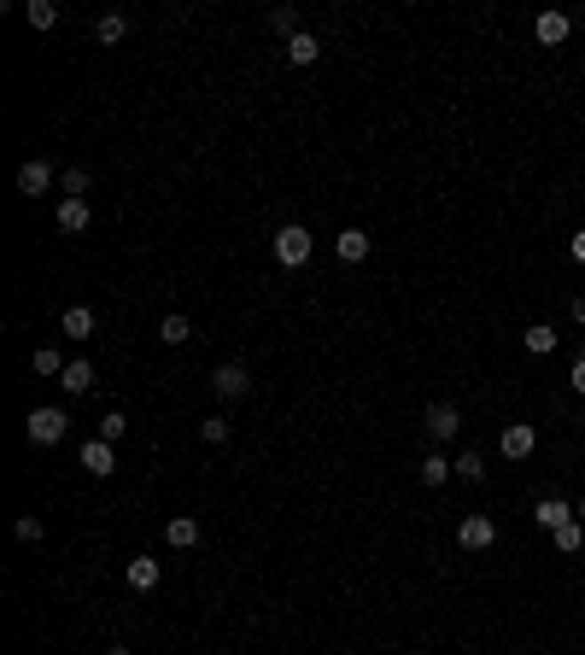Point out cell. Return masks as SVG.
<instances>
[{
  "instance_id": "obj_1",
  "label": "cell",
  "mask_w": 585,
  "mask_h": 655,
  "mask_svg": "<svg viewBox=\"0 0 585 655\" xmlns=\"http://www.w3.org/2000/svg\"><path fill=\"white\" fill-rule=\"evenodd\" d=\"M24 427H29V445H59V439L70 433V416L47 404V410H29V421H24Z\"/></svg>"
},
{
  "instance_id": "obj_2",
  "label": "cell",
  "mask_w": 585,
  "mask_h": 655,
  "mask_svg": "<svg viewBox=\"0 0 585 655\" xmlns=\"http://www.w3.org/2000/svg\"><path fill=\"white\" fill-rule=\"evenodd\" d=\"M310 228H299V223H287V228H276V264H287V269H299L310 258Z\"/></svg>"
},
{
  "instance_id": "obj_3",
  "label": "cell",
  "mask_w": 585,
  "mask_h": 655,
  "mask_svg": "<svg viewBox=\"0 0 585 655\" xmlns=\"http://www.w3.org/2000/svg\"><path fill=\"white\" fill-rule=\"evenodd\" d=\"M47 188H53V164H47V158H29V164H18V194H24V199H42Z\"/></svg>"
},
{
  "instance_id": "obj_4",
  "label": "cell",
  "mask_w": 585,
  "mask_h": 655,
  "mask_svg": "<svg viewBox=\"0 0 585 655\" xmlns=\"http://www.w3.org/2000/svg\"><path fill=\"white\" fill-rule=\"evenodd\" d=\"M457 427H462L457 404H433V410H428V439H433V445H445V439H457Z\"/></svg>"
},
{
  "instance_id": "obj_5",
  "label": "cell",
  "mask_w": 585,
  "mask_h": 655,
  "mask_svg": "<svg viewBox=\"0 0 585 655\" xmlns=\"http://www.w3.org/2000/svg\"><path fill=\"white\" fill-rule=\"evenodd\" d=\"M492 539H498V527H492L486 515H469V521H457V544H462V550H486Z\"/></svg>"
},
{
  "instance_id": "obj_6",
  "label": "cell",
  "mask_w": 585,
  "mask_h": 655,
  "mask_svg": "<svg viewBox=\"0 0 585 655\" xmlns=\"http://www.w3.org/2000/svg\"><path fill=\"white\" fill-rule=\"evenodd\" d=\"M533 445H539V433H533L527 421H509V427H503V457H509V462L533 457Z\"/></svg>"
},
{
  "instance_id": "obj_7",
  "label": "cell",
  "mask_w": 585,
  "mask_h": 655,
  "mask_svg": "<svg viewBox=\"0 0 585 655\" xmlns=\"http://www.w3.org/2000/svg\"><path fill=\"white\" fill-rule=\"evenodd\" d=\"M211 387H217V398H240V392L252 387L246 363H223V369H217V375H211Z\"/></svg>"
},
{
  "instance_id": "obj_8",
  "label": "cell",
  "mask_w": 585,
  "mask_h": 655,
  "mask_svg": "<svg viewBox=\"0 0 585 655\" xmlns=\"http://www.w3.org/2000/svg\"><path fill=\"white\" fill-rule=\"evenodd\" d=\"M568 12H539V18H533V36H539V42L544 47H562V42H568Z\"/></svg>"
},
{
  "instance_id": "obj_9",
  "label": "cell",
  "mask_w": 585,
  "mask_h": 655,
  "mask_svg": "<svg viewBox=\"0 0 585 655\" xmlns=\"http://www.w3.org/2000/svg\"><path fill=\"white\" fill-rule=\"evenodd\" d=\"M533 521H539L544 532H557V527H568V521H573V509L562 498H539V503H533Z\"/></svg>"
},
{
  "instance_id": "obj_10",
  "label": "cell",
  "mask_w": 585,
  "mask_h": 655,
  "mask_svg": "<svg viewBox=\"0 0 585 655\" xmlns=\"http://www.w3.org/2000/svg\"><path fill=\"white\" fill-rule=\"evenodd\" d=\"M83 468H88V475H94V480H106V475H112V468H117L112 445H106V439H88V445H83Z\"/></svg>"
},
{
  "instance_id": "obj_11",
  "label": "cell",
  "mask_w": 585,
  "mask_h": 655,
  "mask_svg": "<svg viewBox=\"0 0 585 655\" xmlns=\"http://www.w3.org/2000/svg\"><path fill=\"white\" fill-rule=\"evenodd\" d=\"M88 223H94L88 199H65V205H59V228H65V235H88Z\"/></svg>"
},
{
  "instance_id": "obj_12",
  "label": "cell",
  "mask_w": 585,
  "mask_h": 655,
  "mask_svg": "<svg viewBox=\"0 0 585 655\" xmlns=\"http://www.w3.org/2000/svg\"><path fill=\"white\" fill-rule=\"evenodd\" d=\"M334 252H340V264H363V258H369V235H363V228H340Z\"/></svg>"
},
{
  "instance_id": "obj_13",
  "label": "cell",
  "mask_w": 585,
  "mask_h": 655,
  "mask_svg": "<svg viewBox=\"0 0 585 655\" xmlns=\"http://www.w3.org/2000/svg\"><path fill=\"white\" fill-rule=\"evenodd\" d=\"M164 539L176 544V550H194V544H199V521L194 515H170L164 521Z\"/></svg>"
},
{
  "instance_id": "obj_14",
  "label": "cell",
  "mask_w": 585,
  "mask_h": 655,
  "mask_svg": "<svg viewBox=\"0 0 585 655\" xmlns=\"http://www.w3.org/2000/svg\"><path fill=\"white\" fill-rule=\"evenodd\" d=\"M59 334H70V339H88V334H94V310H88V305H70L65 316H59Z\"/></svg>"
},
{
  "instance_id": "obj_15",
  "label": "cell",
  "mask_w": 585,
  "mask_h": 655,
  "mask_svg": "<svg viewBox=\"0 0 585 655\" xmlns=\"http://www.w3.org/2000/svg\"><path fill=\"white\" fill-rule=\"evenodd\" d=\"M59 387L70 392V398H83L88 387H94V369H88V357H76V363H65V375H59Z\"/></svg>"
},
{
  "instance_id": "obj_16",
  "label": "cell",
  "mask_w": 585,
  "mask_h": 655,
  "mask_svg": "<svg viewBox=\"0 0 585 655\" xmlns=\"http://www.w3.org/2000/svg\"><path fill=\"white\" fill-rule=\"evenodd\" d=\"M451 468H457V462H451V457H439V451H428V457H421V468H416V475H421V486H445V480H451Z\"/></svg>"
},
{
  "instance_id": "obj_17",
  "label": "cell",
  "mask_w": 585,
  "mask_h": 655,
  "mask_svg": "<svg viewBox=\"0 0 585 655\" xmlns=\"http://www.w3.org/2000/svg\"><path fill=\"white\" fill-rule=\"evenodd\" d=\"M317 53H322V47H317V36H310V29H299V36L287 42V59H292V65H317Z\"/></svg>"
},
{
  "instance_id": "obj_18",
  "label": "cell",
  "mask_w": 585,
  "mask_h": 655,
  "mask_svg": "<svg viewBox=\"0 0 585 655\" xmlns=\"http://www.w3.org/2000/svg\"><path fill=\"white\" fill-rule=\"evenodd\" d=\"M188 334H194V322L181 316V310H170V316L158 322V339H164V346H181V339H188Z\"/></svg>"
},
{
  "instance_id": "obj_19",
  "label": "cell",
  "mask_w": 585,
  "mask_h": 655,
  "mask_svg": "<svg viewBox=\"0 0 585 655\" xmlns=\"http://www.w3.org/2000/svg\"><path fill=\"white\" fill-rule=\"evenodd\" d=\"M24 18H29V29H53L59 6H53V0H24Z\"/></svg>"
},
{
  "instance_id": "obj_20",
  "label": "cell",
  "mask_w": 585,
  "mask_h": 655,
  "mask_svg": "<svg viewBox=\"0 0 585 655\" xmlns=\"http://www.w3.org/2000/svg\"><path fill=\"white\" fill-rule=\"evenodd\" d=\"M124 36H129V18H124V12H106V18L94 24V42H106V47L124 42Z\"/></svg>"
},
{
  "instance_id": "obj_21",
  "label": "cell",
  "mask_w": 585,
  "mask_h": 655,
  "mask_svg": "<svg viewBox=\"0 0 585 655\" xmlns=\"http://www.w3.org/2000/svg\"><path fill=\"white\" fill-rule=\"evenodd\" d=\"M129 586H135V591H153L158 586V562L153 556H135V562H129Z\"/></svg>"
},
{
  "instance_id": "obj_22",
  "label": "cell",
  "mask_w": 585,
  "mask_h": 655,
  "mask_svg": "<svg viewBox=\"0 0 585 655\" xmlns=\"http://www.w3.org/2000/svg\"><path fill=\"white\" fill-rule=\"evenodd\" d=\"M550 539H557V550H562V556H573V550H580V539H585V521L573 515L568 527H557V532H550Z\"/></svg>"
},
{
  "instance_id": "obj_23",
  "label": "cell",
  "mask_w": 585,
  "mask_h": 655,
  "mask_svg": "<svg viewBox=\"0 0 585 655\" xmlns=\"http://www.w3.org/2000/svg\"><path fill=\"white\" fill-rule=\"evenodd\" d=\"M124 433H129V416H124V410H106V416H100V439H106V445H117Z\"/></svg>"
},
{
  "instance_id": "obj_24",
  "label": "cell",
  "mask_w": 585,
  "mask_h": 655,
  "mask_svg": "<svg viewBox=\"0 0 585 655\" xmlns=\"http://www.w3.org/2000/svg\"><path fill=\"white\" fill-rule=\"evenodd\" d=\"M59 188H65V199H88L94 176H88V170H65V176H59Z\"/></svg>"
},
{
  "instance_id": "obj_25",
  "label": "cell",
  "mask_w": 585,
  "mask_h": 655,
  "mask_svg": "<svg viewBox=\"0 0 585 655\" xmlns=\"http://www.w3.org/2000/svg\"><path fill=\"white\" fill-rule=\"evenodd\" d=\"M29 363H36V375H65V357H59L53 346H36V357H29Z\"/></svg>"
},
{
  "instance_id": "obj_26",
  "label": "cell",
  "mask_w": 585,
  "mask_h": 655,
  "mask_svg": "<svg viewBox=\"0 0 585 655\" xmlns=\"http://www.w3.org/2000/svg\"><path fill=\"white\" fill-rule=\"evenodd\" d=\"M269 29H276V36H299V12H292V6H276V12H269Z\"/></svg>"
},
{
  "instance_id": "obj_27",
  "label": "cell",
  "mask_w": 585,
  "mask_h": 655,
  "mask_svg": "<svg viewBox=\"0 0 585 655\" xmlns=\"http://www.w3.org/2000/svg\"><path fill=\"white\" fill-rule=\"evenodd\" d=\"M527 351H533V357L557 351V328H527Z\"/></svg>"
},
{
  "instance_id": "obj_28",
  "label": "cell",
  "mask_w": 585,
  "mask_h": 655,
  "mask_svg": "<svg viewBox=\"0 0 585 655\" xmlns=\"http://www.w3.org/2000/svg\"><path fill=\"white\" fill-rule=\"evenodd\" d=\"M199 439H205V445H223V439H228V421L223 416H205V421H199Z\"/></svg>"
},
{
  "instance_id": "obj_29",
  "label": "cell",
  "mask_w": 585,
  "mask_h": 655,
  "mask_svg": "<svg viewBox=\"0 0 585 655\" xmlns=\"http://www.w3.org/2000/svg\"><path fill=\"white\" fill-rule=\"evenodd\" d=\"M480 475H486L480 451H462V457H457V480H480Z\"/></svg>"
},
{
  "instance_id": "obj_30",
  "label": "cell",
  "mask_w": 585,
  "mask_h": 655,
  "mask_svg": "<svg viewBox=\"0 0 585 655\" xmlns=\"http://www.w3.org/2000/svg\"><path fill=\"white\" fill-rule=\"evenodd\" d=\"M12 532H18L24 544H42V532H47V527H42L36 515H18V527H12Z\"/></svg>"
},
{
  "instance_id": "obj_31",
  "label": "cell",
  "mask_w": 585,
  "mask_h": 655,
  "mask_svg": "<svg viewBox=\"0 0 585 655\" xmlns=\"http://www.w3.org/2000/svg\"><path fill=\"white\" fill-rule=\"evenodd\" d=\"M568 380H573V392H585V357L573 363V375H568Z\"/></svg>"
},
{
  "instance_id": "obj_32",
  "label": "cell",
  "mask_w": 585,
  "mask_h": 655,
  "mask_svg": "<svg viewBox=\"0 0 585 655\" xmlns=\"http://www.w3.org/2000/svg\"><path fill=\"white\" fill-rule=\"evenodd\" d=\"M573 264H585V235H573Z\"/></svg>"
},
{
  "instance_id": "obj_33",
  "label": "cell",
  "mask_w": 585,
  "mask_h": 655,
  "mask_svg": "<svg viewBox=\"0 0 585 655\" xmlns=\"http://www.w3.org/2000/svg\"><path fill=\"white\" fill-rule=\"evenodd\" d=\"M568 316H573V322H585V299H573V305H568Z\"/></svg>"
},
{
  "instance_id": "obj_34",
  "label": "cell",
  "mask_w": 585,
  "mask_h": 655,
  "mask_svg": "<svg viewBox=\"0 0 585 655\" xmlns=\"http://www.w3.org/2000/svg\"><path fill=\"white\" fill-rule=\"evenodd\" d=\"M106 655H129V643H112V650H106Z\"/></svg>"
},
{
  "instance_id": "obj_35",
  "label": "cell",
  "mask_w": 585,
  "mask_h": 655,
  "mask_svg": "<svg viewBox=\"0 0 585 655\" xmlns=\"http://www.w3.org/2000/svg\"><path fill=\"white\" fill-rule=\"evenodd\" d=\"M573 515H580V521H585V498H580V509H573Z\"/></svg>"
}]
</instances>
